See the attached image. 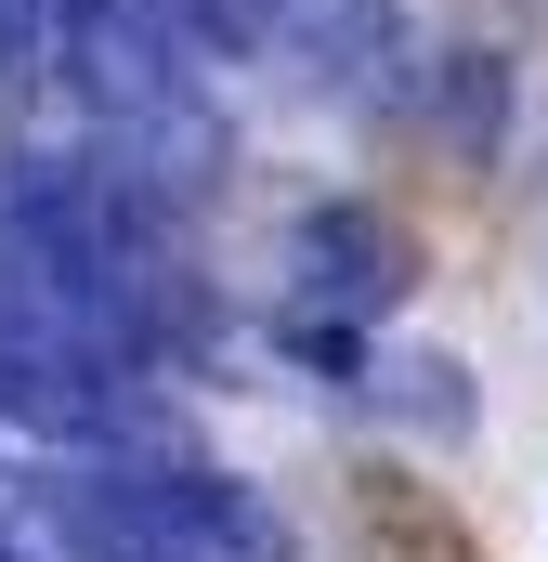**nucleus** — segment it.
Returning <instances> with one entry per match:
<instances>
[{"instance_id": "obj_1", "label": "nucleus", "mask_w": 548, "mask_h": 562, "mask_svg": "<svg viewBox=\"0 0 548 562\" xmlns=\"http://www.w3.org/2000/svg\"><path fill=\"white\" fill-rule=\"evenodd\" d=\"M196 53L209 0H53V66L79 79V105L132 144H183L196 132Z\"/></svg>"}, {"instance_id": "obj_2", "label": "nucleus", "mask_w": 548, "mask_h": 562, "mask_svg": "<svg viewBox=\"0 0 548 562\" xmlns=\"http://www.w3.org/2000/svg\"><path fill=\"white\" fill-rule=\"evenodd\" d=\"M287 262H300V314H287V340L353 353V314H379V301L406 288V236H392V223H366V210H313Z\"/></svg>"}, {"instance_id": "obj_3", "label": "nucleus", "mask_w": 548, "mask_h": 562, "mask_svg": "<svg viewBox=\"0 0 548 562\" xmlns=\"http://www.w3.org/2000/svg\"><path fill=\"white\" fill-rule=\"evenodd\" d=\"M353 562H470V524L406 471H366L353 484Z\"/></svg>"}, {"instance_id": "obj_4", "label": "nucleus", "mask_w": 548, "mask_h": 562, "mask_svg": "<svg viewBox=\"0 0 548 562\" xmlns=\"http://www.w3.org/2000/svg\"><path fill=\"white\" fill-rule=\"evenodd\" d=\"M53 53V0H0V66H39Z\"/></svg>"}]
</instances>
